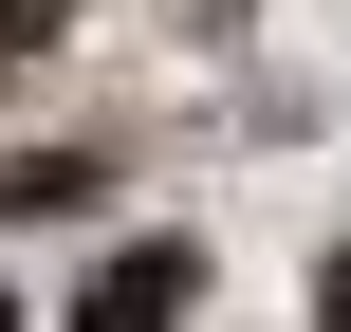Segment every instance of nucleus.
I'll return each instance as SVG.
<instances>
[{
  "mask_svg": "<svg viewBox=\"0 0 351 332\" xmlns=\"http://www.w3.org/2000/svg\"><path fill=\"white\" fill-rule=\"evenodd\" d=\"M185 296H204L185 240H111V259L74 277V332H185Z\"/></svg>",
  "mask_w": 351,
  "mask_h": 332,
  "instance_id": "f257e3e1",
  "label": "nucleus"
},
{
  "mask_svg": "<svg viewBox=\"0 0 351 332\" xmlns=\"http://www.w3.org/2000/svg\"><path fill=\"white\" fill-rule=\"evenodd\" d=\"M74 203H93L74 148H19V166H0V222H74Z\"/></svg>",
  "mask_w": 351,
  "mask_h": 332,
  "instance_id": "f03ea898",
  "label": "nucleus"
},
{
  "mask_svg": "<svg viewBox=\"0 0 351 332\" xmlns=\"http://www.w3.org/2000/svg\"><path fill=\"white\" fill-rule=\"evenodd\" d=\"M56 18H74V0H0V74H19V55H56Z\"/></svg>",
  "mask_w": 351,
  "mask_h": 332,
  "instance_id": "7ed1b4c3",
  "label": "nucleus"
},
{
  "mask_svg": "<svg viewBox=\"0 0 351 332\" xmlns=\"http://www.w3.org/2000/svg\"><path fill=\"white\" fill-rule=\"evenodd\" d=\"M315 332H351V240H333V259H315Z\"/></svg>",
  "mask_w": 351,
  "mask_h": 332,
  "instance_id": "20e7f679",
  "label": "nucleus"
},
{
  "mask_svg": "<svg viewBox=\"0 0 351 332\" xmlns=\"http://www.w3.org/2000/svg\"><path fill=\"white\" fill-rule=\"evenodd\" d=\"M0 332H19V296H0Z\"/></svg>",
  "mask_w": 351,
  "mask_h": 332,
  "instance_id": "39448f33",
  "label": "nucleus"
}]
</instances>
